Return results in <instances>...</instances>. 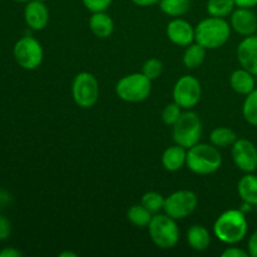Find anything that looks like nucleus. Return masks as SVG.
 Returning a JSON list of instances; mask_svg holds the SVG:
<instances>
[{
	"instance_id": "36",
	"label": "nucleus",
	"mask_w": 257,
	"mask_h": 257,
	"mask_svg": "<svg viewBox=\"0 0 257 257\" xmlns=\"http://www.w3.org/2000/svg\"><path fill=\"white\" fill-rule=\"evenodd\" d=\"M131 2L133 3V4L138 5V7H152V5L157 4V3H160V0H131Z\"/></svg>"
},
{
	"instance_id": "35",
	"label": "nucleus",
	"mask_w": 257,
	"mask_h": 257,
	"mask_svg": "<svg viewBox=\"0 0 257 257\" xmlns=\"http://www.w3.org/2000/svg\"><path fill=\"white\" fill-rule=\"evenodd\" d=\"M237 8H248L252 9L257 5V0H235Z\"/></svg>"
},
{
	"instance_id": "33",
	"label": "nucleus",
	"mask_w": 257,
	"mask_h": 257,
	"mask_svg": "<svg viewBox=\"0 0 257 257\" xmlns=\"http://www.w3.org/2000/svg\"><path fill=\"white\" fill-rule=\"evenodd\" d=\"M247 248H248V253H250V256L257 257V230L250 236V238H248Z\"/></svg>"
},
{
	"instance_id": "9",
	"label": "nucleus",
	"mask_w": 257,
	"mask_h": 257,
	"mask_svg": "<svg viewBox=\"0 0 257 257\" xmlns=\"http://www.w3.org/2000/svg\"><path fill=\"white\" fill-rule=\"evenodd\" d=\"M198 205V198L193 191L180 190L165 200V212L175 220L188 217Z\"/></svg>"
},
{
	"instance_id": "7",
	"label": "nucleus",
	"mask_w": 257,
	"mask_h": 257,
	"mask_svg": "<svg viewBox=\"0 0 257 257\" xmlns=\"http://www.w3.org/2000/svg\"><path fill=\"white\" fill-rule=\"evenodd\" d=\"M73 99L80 108H92L99 98V84L92 73L82 72L75 75L72 84Z\"/></svg>"
},
{
	"instance_id": "23",
	"label": "nucleus",
	"mask_w": 257,
	"mask_h": 257,
	"mask_svg": "<svg viewBox=\"0 0 257 257\" xmlns=\"http://www.w3.org/2000/svg\"><path fill=\"white\" fill-rule=\"evenodd\" d=\"M152 212L150 210L141 205H135L127 211V218L132 225L137 227H148L151 220H152Z\"/></svg>"
},
{
	"instance_id": "38",
	"label": "nucleus",
	"mask_w": 257,
	"mask_h": 257,
	"mask_svg": "<svg viewBox=\"0 0 257 257\" xmlns=\"http://www.w3.org/2000/svg\"><path fill=\"white\" fill-rule=\"evenodd\" d=\"M14 2H17V3H28V2H30V0H14Z\"/></svg>"
},
{
	"instance_id": "26",
	"label": "nucleus",
	"mask_w": 257,
	"mask_h": 257,
	"mask_svg": "<svg viewBox=\"0 0 257 257\" xmlns=\"http://www.w3.org/2000/svg\"><path fill=\"white\" fill-rule=\"evenodd\" d=\"M242 114L248 124L257 127V88H255L250 94L246 95L242 107Z\"/></svg>"
},
{
	"instance_id": "12",
	"label": "nucleus",
	"mask_w": 257,
	"mask_h": 257,
	"mask_svg": "<svg viewBox=\"0 0 257 257\" xmlns=\"http://www.w3.org/2000/svg\"><path fill=\"white\" fill-rule=\"evenodd\" d=\"M167 37L173 44L188 47L195 42V28L185 19L176 18L167 25Z\"/></svg>"
},
{
	"instance_id": "8",
	"label": "nucleus",
	"mask_w": 257,
	"mask_h": 257,
	"mask_svg": "<svg viewBox=\"0 0 257 257\" xmlns=\"http://www.w3.org/2000/svg\"><path fill=\"white\" fill-rule=\"evenodd\" d=\"M14 59L23 69L34 70L42 64L44 50L42 44L33 37H23L14 45Z\"/></svg>"
},
{
	"instance_id": "14",
	"label": "nucleus",
	"mask_w": 257,
	"mask_h": 257,
	"mask_svg": "<svg viewBox=\"0 0 257 257\" xmlns=\"http://www.w3.org/2000/svg\"><path fill=\"white\" fill-rule=\"evenodd\" d=\"M24 19L28 27L33 30H43L49 23V10L45 3L30 0L24 8Z\"/></svg>"
},
{
	"instance_id": "18",
	"label": "nucleus",
	"mask_w": 257,
	"mask_h": 257,
	"mask_svg": "<svg viewBox=\"0 0 257 257\" xmlns=\"http://www.w3.org/2000/svg\"><path fill=\"white\" fill-rule=\"evenodd\" d=\"M89 28L95 37L105 39L112 35L113 30H114V23L107 13L98 12L93 13V15L90 17Z\"/></svg>"
},
{
	"instance_id": "32",
	"label": "nucleus",
	"mask_w": 257,
	"mask_h": 257,
	"mask_svg": "<svg viewBox=\"0 0 257 257\" xmlns=\"http://www.w3.org/2000/svg\"><path fill=\"white\" fill-rule=\"evenodd\" d=\"M250 253L238 247H227L222 252V257H248Z\"/></svg>"
},
{
	"instance_id": "10",
	"label": "nucleus",
	"mask_w": 257,
	"mask_h": 257,
	"mask_svg": "<svg viewBox=\"0 0 257 257\" xmlns=\"http://www.w3.org/2000/svg\"><path fill=\"white\" fill-rule=\"evenodd\" d=\"M202 87L197 78L183 75L176 82L173 88V100L183 109H191L200 102Z\"/></svg>"
},
{
	"instance_id": "27",
	"label": "nucleus",
	"mask_w": 257,
	"mask_h": 257,
	"mask_svg": "<svg viewBox=\"0 0 257 257\" xmlns=\"http://www.w3.org/2000/svg\"><path fill=\"white\" fill-rule=\"evenodd\" d=\"M165 200L166 198H163L161 193L156 192V191H150L143 195L142 205L152 213H158L165 207Z\"/></svg>"
},
{
	"instance_id": "31",
	"label": "nucleus",
	"mask_w": 257,
	"mask_h": 257,
	"mask_svg": "<svg viewBox=\"0 0 257 257\" xmlns=\"http://www.w3.org/2000/svg\"><path fill=\"white\" fill-rule=\"evenodd\" d=\"M12 233V223L5 216L0 215V241L7 240Z\"/></svg>"
},
{
	"instance_id": "4",
	"label": "nucleus",
	"mask_w": 257,
	"mask_h": 257,
	"mask_svg": "<svg viewBox=\"0 0 257 257\" xmlns=\"http://www.w3.org/2000/svg\"><path fill=\"white\" fill-rule=\"evenodd\" d=\"M152 90V80L143 73L125 75L115 85V93L128 103H140L147 99Z\"/></svg>"
},
{
	"instance_id": "5",
	"label": "nucleus",
	"mask_w": 257,
	"mask_h": 257,
	"mask_svg": "<svg viewBox=\"0 0 257 257\" xmlns=\"http://www.w3.org/2000/svg\"><path fill=\"white\" fill-rule=\"evenodd\" d=\"M172 127V136L176 145H180L188 150L200 143L202 136V122L197 113L191 110L182 112L180 119Z\"/></svg>"
},
{
	"instance_id": "15",
	"label": "nucleus",
	"mask_w": 257,
	"mask_h": 257,
	"mask_svg": "<svg viewBox=\"0 0 257 257\" xmlns=\"http://www.w3.org/2000/svg\"><path fill=\"white\" fill-rule=\"evenodd\" d=\"M237 59L243 69L257 77V35L245 37L237 47Z\"/></svg>"
},
{
	"instance_id": "6",
	"label": "nucleus",
	"mask_w": 257,
	"mask_h": 257,
	"mask_svg": "<svg viewBox=\"0 0 257 257\" xmlns=\"http://www.w3.org/2000/svg\"><path fill=\"white\" fill-rule=\"evenodd\" d=\"M150 236L157 247L168 250L177 245L180 240V230L175 218L165 215H155L148 225Z\"/></svg>"
},
{
	"instance_id": "40",
	"label": "nucleus",
	"mask_w": 257,
	"mask_h": 257,
	"mask_svg": "<svg viewBox=\"0 0 257 257\" xmlns=\"http://www.w3.org/2000/svg\"><path fill=\"white\" fill-rule=\"evenodd\" d=\"M256 35H257V32H256Z\"/></svg>"
},
{
	"instance_id": "22",
	"label": "nucleus",
	"mask_w": 257,
	"mask_h": 257,
	"mask_svg": "<svg viewBox=\"0 0 257 257\" xmlns=\"http://www.w3.org/2000/svg\"><path fill=\"white\" fill-rule=\"evenodd\" d=\"M210 141L217 148L232 147L233 143L237 141V135L231 128L217 127L211 132Z\"/></svg>"
},
{
	"instance_id": "30",
	"label": "nucleus",
	"mask_w": 257,
	"mask_h": 257,
	"mask_svg": "<svg viewBox=\"0 0 257 257\" xmlns=\"http://www.w3.org/2000/svg\"><path fill=\"white\" fill-rule=\"evenodd\" d=\"M82 2L89 12L98 13L105 12V10L110 7L113 0H82Z\"/></svg>"
},
{
	"instance_id": "20",
	"label": "nucleus",
	"mask_w": 257,
	"mask_h": 257,
	"mask_svg": "<svg viewBox=\"0 0 257 257\" xmlns=\"http://www.w3.org/2000/svg\"><path fill=\"white\" fill-rule=\"evenodd\" d=\"M187 242L193 250L205 251L211 243V235L206 227L201 225H193L187 231Z\"/></svg>"
},
{
	"instance_id": "2",
	"label": "nucleus",
	"mask_w": 257,
	"mask_h": 257,
	"mask_svg": "<svg viewBox=\"0 0 257 257\" xmlns=\"http://www.w3.org/2000/svg\"><path fill=\"white\" fill-rule=\"evenodd\" d=\"M187 167L196 175H212L220 170L222 156L217 147L207 143H197L187 151Z\"/></svg>"
},
{
	"instance_id": "13",
	"label": "nucleus",
	"mask_w": 257,
	"mask_h": 257,
	"mask_svg": "<svg viewBox=\"0 0 257 257\" xmlns=\"http://www.w3.org/2000/svg\"><path fill=\"white\" fill-rule=\"evenodd\" d=\"M231 28L243 37H250L257 32V17L248 8H237L231 14Z\"/></svg>"
},
{
	"instance_id": "11",
	"label": "nucleus",
	"mask_w": 257,
	"mask_h": 257,
	"mask_svg": "<svg viewBox=\"0 0 257 257\" xmlns=\"http://www.w3.org/2000/svg\"><path fill=\"white\" fill-rule=\"evenodd\" d=\"M232 158L238 170L252 173L257 170V148L251 141L241 138L232 146Z\"/></svg>"
},
{
	"instance_id": "29",
	"label": "nucleus",
	"mask_w": 257,
	"mask_h": 257,
	"mask_svg": "<svg viewBox=\"0 0 257 257\" xmlns=\"http://www.w3.org/2000/svg\"><path fill=\"white\" fill-rule=\"evenodd\" d=\"M182 108L177 104L176 102L170 103L165 107L162 110V120L167 125H173L178 119H180L181 114H182Z\"/></svg>"
},
{
	"instance_id": "16",
	"label": "nucleus",
	"mask_w": 257,
	"mask_h": 257,
	"mask_svg": "<svg viewBox=\"0 0 257 257\" xmlns=\"http://www.w3.org/2000/svg\"><path fill=\"white\" fill-rule=\"evenodd\" d=\"M187 161V152L186 148L180 145H175L168 147L162 155V165L170 172L180 171Z\"/></svg>"
},
{
	"instance_id": "17",
	"label": "nucleus",
	"mask_w": 257,
	"mask_h": 257,
	"mask_svg": "<svg viewBox=\"0 0 257 257\" xmlns=\"http://www.w3.org/2000/svg\"><path fill=\"white\" fill-rule=\"evenodd\" d=\"M230 84L236 93L247 95L255 89L256 79L255 75L246 69H237L231 74Z\"/></svg>"
},
{
	"instance_id": "24",
	"label": "nucleus",
	"mask_w": 257,
	"mask_h": 257,
	"mask_svg": "<svg viewBox=\"0 0 257 257\" xmlns=\"http://www.w3.org/2000/svg\"><path fill=\"white\" fill-rule=\"evenodd\" d=\"M160 8L166 15L178 18L190 10L191 0H160Z\"/></svg>"
},
{
	"instance_id": "19",
	"label": "nucleus",
	"mask_w": 257,
	"mask_h": 257,
	"mask_svg": "<svg viewBox=\"0 0 257 257\" xmlns=\"http://www.w3.org/2000/svg\"><path fill=\"white\" fill-rule=\"evenodd\" d=\"M237 192L243 202L257 207V176L252 173L243 176L238 181Z\"/></svg>"
},
{
	"instance_id": "21",
	"label": "nucleus",
	"mask_w": 257,
	"mask_h": 257,
	"mask_svg": "<svg viewBox=\"0 0 257 257\" xmlns=\"http://www.w3.org/2000/svg\"><path fill=\"white\" fill-rule=\"evenodd\" d=\"M206 58V48L197 42L188 45L183 54V64L188 69H196L203 63Z\"/></svg>"
},
{
	"instance_id": "37",
	"label": "nucleus",
	"mask_w": 257,
	"mask_h": 257,
	"mask_svg": "<svg viewBox=\"0 0 257 257\" xmlns=\"http://www.w3.org/2000/svg\"><path fill=\"white\" fill-rule=\"evenodd\" d=\"M60 257H77V255L73 252H70V251H64V252H62L59 255Z\"/></svg>"
},
{
	"instance_id": "34",
	"label": "nucleus",
	"mask_w": 257,
	"mask_h": 257,
	"mask_svg": "<svg viewBox=\"0 0 257 257\" xmlns=\"http://www.w3.org/2000/svg\"><path fill=\"white\" fill-rule=\"evenodd\" d=\"M23 252L15 247H5L0 251V257H22Z\"/></svg>"
},
{
	"instance_id": "1",
	"label": "nucleus",
	"mask_w": 257,
	"mask_h": 257,
	"mask_svg": "<svg viewBox=\"0 0 257 257\" xmlns=\"http://www.w3.org/2000/svg\"><path fill=\"white\" fill-rule=\"evenodd\" d=\"M248 225L245 212L241 210H228L218 216L213 225V233L223 243L235 245L247 235Z\"/></svg>"
},
{
	"instance_id": "3",
	"label": "nucleus",
	"mask_w": 257,
	"mask_h": 257,
	"mask_svg": "<svg viewBox=\"0 0 257 257\" xmlns=\"http://www.w3.org/2000/svg\"><path fill=\"white\" fill-rule=\"evenodd\" d=\"M231 27L225 18L210 17L195 28V40L206 49H217L230 39Z\"/></svg>"
},
{
	"instance_id": "28",
	"label": "nucleus",
	"mask_w": 257,
	"mask_h": 257,
	"mask_svg": "<svg viewBox=\"0 0 257 257\" xmlns=\"http://www.w3.org/2000/svg\"><path fill=\"white\" fill-rule=\"evenodd\" d=\"M163 64L160 59L157 58H151V59L146 60L145 64L142 67V73L151 80L157 79L161 74H162Z\"/></svg>"
},
{
	"instance_id": "39",
	"label": "nucleus",
	"mask_w": 257,
	"mask_h": 257,
	"mask_svg": "<svg viewBox=\"0 0 257 257\" xmlns=\"http://www.w3.org/2000/svg\"><path fill=\"white\" fill-rule=\"evenodd\" d=\"M39 2H43V3H45V2H47V0H39Z\"/></svg>"
},
{
	"instance_id": "25",
	"label": "nucleus",
	"mask_w": 257,
	"mask_h": 257,
	"mask_svg": "<svg viewBox=\"0 0 257 257\" xmlns=\"http://www.w3.org/2000/svg\"><path fill=\"white\" fill-rule=\"evenodd\" d=\"M235 8V0H208L207 2V12L211 17L226 18L232 14Z\"/></svg>"
}]
</instances>
